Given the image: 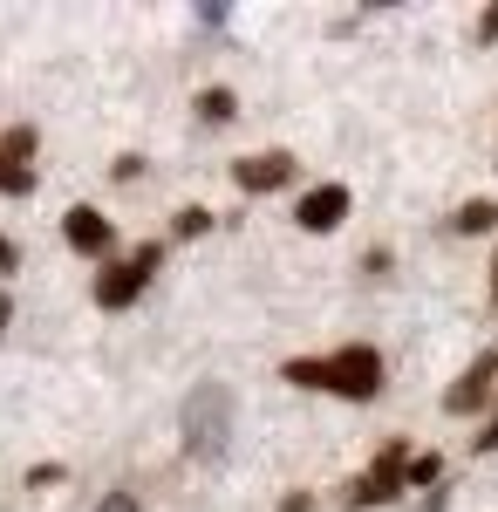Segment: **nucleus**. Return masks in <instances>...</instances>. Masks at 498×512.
I'll use <instances>...</instances> for the list:
<instances>
[{
    "label": "nucleus",
    "instance_id": "39448f33",
    "mask_svg": "<svg viewBox=\"0 0 498 512\" xmlns=\"http://www.w3.org/2000/svg\"><path fill=\"white\" fill-rule=\"evenodd\" d=\"M35 151H41V137H35V123H14V130H0V192L7 198H28L35 192Z\"/></svg>",
    "mask_w": 498,
    "mask_h": 512
},
{
    "label": "nucleus",
    "instance_id": "f3484780",
    "mask_svg": "<svg viewBox=\"0 0 498 512\" xmlns=\"http://www.w3.org/2000/svg\"><path fill=\"white\" fill-rule=\"evenodd\" d=\"M478 451H498V410H492V424H485V437H478Z\"/></svg>",
    "mask_w": 498,
    "mask_h": 512
},
{
    "label": "nucleus",
    "instance_id": "f8f14e48",
    "mask_svg": "<svg viewBox=\"0 0 498 512\" xmlns=\"http://www.w3.org/2000/svg\"><path fill=\"white\" fill-rule=\"evenodd\" d=\"M205 226H212V212H205V205H185V212H178V219H171V233H178V239L205 233Z\"/></svg>",
    "mask_w": 498,
    "mask_h": 512
},
{
    "label": "nucleus",
    "instance_id": "9b49d317",
    "mask_svg": "<svg viewBox=\"0 0 498 512\" xmlns=\"http://www.w3.org/2000/svg\"><path fill=\"white\" fill-rule=\"evenodd\" d=\"M198 117H205V123H232V117H239L232 89H205V96H198Z\"/></svg>",
    "mask_w": 498,
    "mask_h": 512
},
{
    "label": "nucleus",
    "instance_id": "1a4fd4ad",
    "mask_svg": "<svg viewBox=\"0 0 498 512\" xmlns=\"http://www.w3.org/2000/svg\"><path fill=\"white\" fill-rule=\"evenodd\" d=\"M62 233H69L76 253H96V260L116 246V226L103 219V212H89V205H69V212H62Z\"/></svg>",
    "mask_w": 498,
    "mask_h": 512
},
{
    "label": "nucleus",
    "instance_id": "9d476101",
    "mask_svg": "<svg viewBox=\"0 0 498 512\" xmlns=\"http://www.w3.org/2000/svg\"><path fill=\"white\" fill-rule=\"evenodd\" d=\"M451 226H458V233H492L498 226V198H471V205H458Z\"/></svg>",
    "mask_w": 498,
    "mask_h": 512
},
{
    "label": "nucleus",
    "instance_id": "aec40b11",
    "mask_svg": "<svg viewBox=\"0 0 498 512\" xmlns=\"http://www.w3.org/2000/svg\"><path fill=\"white\" fill-rule=\"evenodd\" d=\"M492 301H498V260H492Z\"/></svg>",
    "mask_w": 498,
    "mask_h": 512
},
{
    "label": "nucleus",
    "instance_id": "7ed1b4c3",
    "mask_svg": "<svg viewBox=\"0 0 498 512\" xmlns=\"http://www.w3.org/2000/svg\"><path fill=\"white\" fill-rule=\"evenodd\" d=\"M410 458H417V451H410L403 437H389L383 451H376V465H369V472H362V478L342 492V506L362 512V506H389L396 492H410Z\"/></svg>",
    "mask_w": 498,
    "mask_h": 512
},
{
    "label": "nucleus",
    "instance_id": "6e6552de",
    "mask_svg": "<svg viewBox=\"0 0 498 512\" xmlns=\"http://www.w3.org/2000/svg\"><path fill=\"white\" fill-rule=\"evenodd\" d=\"M294 219H301L307 233H335L348 219V185H314V192L294 205Z\"/></svg>",
    "mask_w": 498,
    "mask_h": 512
},
{
    "label": "nucleus",
    "instance_id": "6ab92c4d",
    "mask_svg": "<svg viewBox=\"0 0 498 512\" xmlns=\"http://www.w3.org/2000/svg\"><path fill=\"white\" fill-rule=\"evenodd\" d=\"M7 315H14V301H7V287H0V328H7Z\"/></svg>",
    "mask_w": 498,
    "mask_h": 512
},
{
    "label": "nucleus",
    "instance_id": "f03ea898",
    "mask_svg": "<svg viewBox=\"0 0 498 512\" xmlns=\"http://www.w3.org/2000/svg\"><path fill=\"white\" fill-rule=\"evenodd\" d=\"M232 437V390L226 383H198L185 396V451L192 458H219Z\"/></svg>",
    "mask_w": 498,
    "mask_h": 512
},
{
    "label": "nucleus",
    "instance_id": "4468645a",
    "mask_svg": "<svg viewBox=\"0 0 498 512\" xmlns=\"http://www.w3.org/2000/svg\"><path fill=\"white\" fill-rule=\"evenodd\" d=\"M96 512H144V506H137V492H103Z\"/></svg>",
    "mask_w": 498,
    "mask_h": 512
},
{
    "label": "nucleus",
    "instance_id": "a211bd4d",
    "mask_svg": "<svg viewBox=\"0 0 498 512\" xmlns=\"http://www.w3.org/2000/svg\"><path fill=\"white\" fill-rule=\"evenodd\" d=\"M280 512H307V492H294V499H280Z\"/></svg>",
    "mask_w": 498,
    "mask_h": 512
},
{
    "label": "nucleus",
    "instance_id": "2eb2a0df",
    "mask_svg": "<svg viewBox=\"0 0 498 512\" xmlns=\"http://www.w3.org/2000/svg\"><path fill=\"white\" fill-rule=\"evenodd\" d=\"M478 41H498V7H485V21H478Z\"/></svg>",
    "mask_w": 498,
    "mask_h": 512
},
{
    "label": "nucleus",
    "instance_id": "0eeeda50",
    "mask_svg": "<svg viewBox=\"0 0 498 512\" xmlns=\"http://www.w3.org/2000/svg\"><path fill=\"white\" fill-rule=\"evenodd\" d=\"M232 178H239V192H280V185H294V158L287 151H260V158H239L232 164Z\"/></svg>",
    "mask_w": 498,
    "mask_h": 512
},
{
    "label": "nucleus",
    "instance_id": "f257e3e1",
    "mask_svg": "<svg viewBox=\"0 0 498 512\" xmlns=\"http://www.w3.org/2000/svg\"><path fill=\"white\" fill-rule=\"evenodd\" d=\"M280 376L294 390H328V396H348V403H376L383 396V355L369 342H348L335 355H294Z\"/></svg>",
    "mask_w": 498,
    "mask_h": 512
},
{
    "label": "nucleus",
    "instance_id": "dca6fc26",
    "mask_svg": "<svg viewBox=\"0 0 498 512\" xmlns=\"http://www.w3.org/2000/svg\"><path fill=\"white\" fill-rule=\"evenodd\" d=\"M14 260H21V253H14V239H0V274H14Z\"/></svg>",
    "mask_w": 498,
    "mask_h": 512
},
{
    "label": "nucleus",
    "instance_id": "20e7f679",
    "mask_svg": "<svg viewBox=\"0 0 498 512\" xmlns=\"http://www.w3.org/2000/svg\"><path fill=\"white\" fill-rule=\"evenodd\" d=\"M157 260H164V246H137V253H130V260H110V267H103V280H96V308H130V301H137V294H144V280L157 274Z\"/></svg>",
    "mask_w": 498,
    "mask_h": 512
},
{
    "label": "nucleus",
    "instance_id": "ddd939ff",
    "mask_svg": "<svg viewBox=\"0 0 498 512\" xmlns=\"http://www.w3.org/2000/svg\"><path fill=\"white\" fill-rule=\"evenodd\" d=\"M437 472H444V465H437L430 451H423V458H410V492H417V485H437Z\"/></svg>",
    "mask_w": 498,
    "mask_h": 512
},
{
    "label": "nucleus",
    "instance_id": "423d86ee",
    "mask_svg": "<svg viewBox=\"0 0 498 512\" xmlns=\"http://www.w3.org/2000/svg\"><path fill=\"white\" fill-rule=\"evenodd\" d=\"M492 376H498V349H485L478 355V362H471V369H464L458 383H451V390H444V410H451V417H471V410H485V403H492Z\"/></svg>",
    "mask_w": 498,
    "mask_h": 512
}]
</instances>
